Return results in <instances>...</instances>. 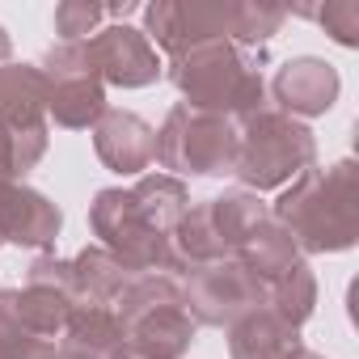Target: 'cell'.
Masks as SVG:
<instances>
[{
    "mask_svg": "<svg viewBox=\"0 0 359 359\" xmlns=\"http://www.w3.org/2000/svg\"><path fill=\"white\" fill-rule=\"evenodd\" d=\"M271 220L292 237L300 254H338L359 237V169L355 161H334L325 169H304L287 182L271 208Z\"/></svg>",
    "mask_w": 359,
    "mask_h": 359,
    "instance_id": "6da1fadb",
    "label": "cell"
},
{
    "mask_svg": "<svg viewBox=\"0 0 359 359\" xmlns=\"http://www.w3.org/2000/svg\"><path fill=\"white\" fill-rule=\"evenodd\" d=\"M262 64H266L262 51L254 55L229 39H212V43H195L187 51L169 55V81L187 97L182 106L237 123L266 106Z\"/></svg>",
    "mask_w": 359,
    "mask_h": 359,
    "instance_id": "7a4b0ae2",
    "label": "cell"
},
{
    "mask_svg": "<svg viewBox=\"0 0 359 359\" xmlns=\"http://www.w3.org/2000/svg\"><path fill=\"white\" fill-rule=\"evenodd\" d=\"M233 127H237L233 173L241 177V191H254V195L283 191L317 161V140H313L309 123H300L275 106H262V110L237 118Z\"/></svg>",
    "mask_w": 359,
    "mask_h": 359,
    "instance_id": "3957f363",
    "label": "cell"
},
{
    "mask_svg": "<svg viewBox=\"0 0 359 359\" xmlns=\"http://www.w3.org/2000/svg\"><path fill=\"white\" fill-rule=\"evenodd\" d=\"M156 161L169 177H224L237 165V127L177 102L156 131Z\"/></svg>",
    "mask_w": 359,
    "mask_h": 359,
    "instance_id": "277c9868",
    "label": "cell"
},
{
    "mask_svg": "<svg viewBox=\"0 0 359 359\" xmlns=\"http://www.w3.org/2000/svg\"><path fill=\"white\" fill-rule=\"evenodd\" d=\"M47 81V118L68 131H85L106 114V85L85 43H55L39 64Z\"/></svg>",
    "mask_w": 359,
    "mask_h": 359,
    "instance_id": "5b68a950",
    "label": "cell"
},
{
    "mask_svg": "<svg viewBox=\"0 0 359 359\" xmlns=\"http://www.w3.org/2000/svg\"><path fill=\"white\" fill-rule=\"evenodd\" d=\"M89 229H93L97 245L110 250L131 275L165 271V245H169V237L156 233L144 220V212L135 208L131 191H123V187L97 191L93 203H89Z\"/></svg>",
    "mask_w": 359,
    "mask_h": 359,
    "instance_id": "8992f818",
    "label": "cell"
},
{
    "mask_svg": "<svg viewBox=\"0 0 359 359\" xmlns=\"http://www.w3.org/2000/svg\"><path fill=\"white\" fill-rule=\"evenodd\" d=\"M182 304L195 317V325H220V330H229L241 313H250V309L262 304V283L237 258H220V262H208V266H199V271L187 275Z\"/></svg>",
    "mask_w": 359,
    "mask_h": 359,
    "instance_id": "52a82bcc",
    "label": "cell"
},
{
    "mask_svg": "<svg viewBox=\"0 0 359 359\" xmlns=\"http://www.w3.org/2000/svg\"><path fill=\"white\" fill-rule=\"evenodd\" d=\"M229 26H233V0H220V5H191V0L144 5V39L165 55H177L195 43L229 39Z\"/></svg>",
    "mask_w": 359,
    "mask_h": 359,
    "instance_id": "ba28073f",
    "label": "cell"
},
{
    "mask_svg": "<svg viewBox=\"0 0 359 359\" xmlns=\"http://www.w3.org/2000/svg\"><path fill=\"white\" fill-rule=\"evenodd\" d=\"M85 47H89V60H93L102 85L144 89V85H152L165 72L156 47L144 39V30H135L127 22H114V26L97 30L93 39H85Z\"/></svg>",
    "mask_w": 359,
    "mask_h": 359,
    "instance_id": "9c48e42d",
    "label": "cell"
},
{
    "mask_svg": "<svg viewBox=\"0 0 359 359\" xmlns=\"http://www.w3.org/2000/svg\"><path fill=\"white\" fill-rule=\"evenodd\" d=\"M338 89H342V81H338V68L334 64H325V60H317V55H296V60H287L279 72H275V81H271V93H275V110H283V114H292V118H317V114H325L334 102H338Z\"/></svg>",
    "mask_w": 359,
    "mask_h": 359,
    "instance_id": "30bf717a",
    "label": "cell"
},
{
    "mask_svg": "<svg viewBox=\"0 0 359 359\" xmlns=\"http://www.w3.org/2000/svg\"><path fill=\"white\" fill-rule=\"evenodd\" d=\"M93 148H97V156H102L106 169L140 177L156 161V131L140 114L106 106V114L93 123Z\"/></svg>",
    "mask_w": 359,
    "mask_h": 359,
    "instance_id": "8fae6325",
    "label": "cell"
},
{
    "mask_svg": "<svg viewBox=\"0 0 359 359\" xmlns=\"http://www.w3.org/2000/svg\"><path fill=\"white\" fill-rule=\"evenodd\" d=\"M123 334H127V351H135V355H148V359H182L195 346L199 325L187 313V304H165V309H152V313L127 321Z\"/></svg>",
    "mask_w": 359,
    "mask_h": 359,
    "instance_id": "7c38bea8",
    "label": "cell"
},
{
    "mask_svg": "<svg viewBox=\"0 0 359 359\" xmlns=\"http://www.w3.org/2000/svg\"><path fill=\"white\" fill-rule=\"evenodd\" d=\"M60 229H64V212L43 191H34L26 182H13L9 212H5V245H26V250L51 254Z\"/></svg>",
    "mask_w": 359,
    "mask_h": 359,
    "instance_id": "4fadbf2b",
    "label": "cell"
},
{
    "mask_svg": "<svg viewBox=\"0 0 359 359\" xmlns=\"http://www.w3.org/2000/svg\"><path fill=\"white\" fill-rule=\"evenodd\" d=\"M300 346V330L266 304L241 313L229 325V359H287Z\"/></svg>",
    "mask_w": 359,
    "mask_h": 359,
    "instance_id": "5bb4252c",
    "label": "cell"
},
{
    "mask_svg": "<svg viewBox=\"0 0 359 359\" xmlns=\"http://www.w3.org/2000/svg\"><path fill=\"white\" fill-rule=\"evenodd\" d=\"M55 346H60V359H123L127 334L114 309H72Z\"/></svg>",
    "mask_w": 359,
    "mask_h": 359,
    "instance_id": "9a60e30c",
    "label": "cell"
},
{
    "mask_svg": "<svg viewBox=\"0 0 359 359\" xmlns=\"http://www.w3.org/2000/svg\"><path fill=\"white\" fill-rule=\"evenodd\" d=\"M0 127H47V81L39 64H5L0 68Z\"/></svg>",
    "mask_w": 359,
    "mask_h": 359,
    "instance_id": "2e32d148",
    "label": "cell"
},
{
    "mask_svg": "<svg viewBox=\"0 0 359 359\" xmlns=\"http://www.w3.org/2000/svg\"><path fill=\"white\" fill-rule=\"evenodd\" d=\"M127 266L102 250V245H85L76 258H72V300L76 309H114L123 283H127Z\"/></svg>",
    "mask_w": 359,
    "mask_h": 359,
    "instance_id": "e0dca14e",
    "label": "cell"
},
{
    "mask_svg": "<svg viewBox=\"0 0 359 359\" xmlns=\"http://www.w3.org/2000/svg\"><path fill=\"white\" fill-rule=\"evenodd\" d=\"M131 199L135 208L144 212V220L169 237V229L187 216L191 208V191L182 177H169V173H140L135 177V187H131Z\"/></svg>",
    "mask_w": 359,
    "mask_h": 359,
    "instance_id": "ac0fdd59",
    "label": "cell"
},
{
    "mask_svg": "<svg viewBox=\"0 0 359 359\" xmlns=\"http://www.w3.org/2000/svg\"><path fill=\"white\" fill-rule=\"evenodd\" d=\"M233 258H237V262L258 279V283H271V279H275V275H283L292 262H300V250H296V245H292V237H287L271 216H266V220H262V224L241 241V245H237V254H233Z\"/></svg>",
    "mask_w": 359,
    "mask_h": 359,
    "instance_id": "d6986e66",
    "label": "cell"
},
{
    "mask_svg": "<svg viewBox=\"0 0 359 359\" xmlns=\"http://www.w3.org/2000/svg\"><path fill=\"white\" fill-rule=\"evenodd\" d=\"M262 304H266L271 313H279L287 325L300 330V325L313 317V309H317V279H313L309 262L300 258V262H292L283 275H275L271 283H262Z\"/></svg>",
    "mask_w": 359,
    "mask_h": 359,
    "instance_id": "ffe728a7",
    "label": "cell"
},
{
    "mask_svg": "<svg viewBox=\"0 0 359 359\" xmlns=\"http://www.w3.org/2000/svg\"><path fill=\"white\" fill-rule=\"evenodd\" d=\"M208 212H212V224H216L220 241L229 245V258H233L237 245L271 216V208H266L254 191H224L220 199H208Z\"/></svg>",
    "mask_w": 359,
    "mask_h": 359,
    "instance_id": "44dd1931",
    "label": "cell"
},
{
    "mask_svg": "<svg viewBox=\"0 0 359 359\" xmlns=\"http://www.w3.org/2000/svg\"><path fill=\"white\" fill-rule=\"evenodd\" d=\"M72 309H76V300H72V292H64V287H43V283L18 287V313H22V321H26L39 338H51V342H55L60 330L68 325Z\"/></svg>",
    "mask_w": 359,
    "mask_h": 359,
    "instance_id": "7402d4cb",
    "label": "cell"
},
{
    "mask_svg": "<svg viewBox=\"0 0 359 359\" xmlns=\"http://www.w3.org/2000/svg\"><path fill=\"white\" fill-rule=\"evenodd\" d=\"M0 359H60L51 338H39L18 313V287L0 292Z\"/></svg>",
    "mask_w": 359,
    "mask_h": 359,
    "instance_id": "603a6c76",
    "label": "cell"
},
{
    "mask_svg": "<svg viewBox=\"0 0 359 359\" xmlns=\"http://www.w3.org/2000/svg\"><path fill=\"white\" fill-rule=\"evenodd\" d=\"M304 18H317L321 30L338 47H359V0H325L317 9H296Z\"/></svg>",
    "mask_w": 359,
    "mask_h": 359,
    "instance_id": "cb8c5ba5",
    "label": "cell"
},
{
    "mask_svg": "<svg viewBox=\"0 0 359 359\" xmlns=\"http://www.w3.org/2000/svg\"><path fill=\"white\" fill-rule=\"evenodd\" d=\"M106 9L102 5H89V0H64V5L55 9V34L60 43H85L97 34Z\"/></svg>",
    "mask_w": 359,
    "mask_h": 359,
    "instance_id": "d4e9b609",
    "label": "cell"
},
{
    "mask_svg": "<svg viewBox=\"0 0 359 359\" xmlns=\"http://www.w3.org/2000/svg\"><path fill=\"white\" fill-rule=\"evenodd\" d=\"M9 195H13V182L0 177V245H5V212H9Z\"/></svg>",
    "mask_w": 359,
    "mask_h": 359,
    "instance_id": "484cf974",
    "label": "cell"
},
{
    "mask_svg": "<svg viewBox=\"0 0 359 359\" xmlns=\"http://www.w3.org/2000/svg\"><path fill=\"white\" fill-rule=\"evenodd\" d=\"M131 13H135V5H131V0H123V5H110V9H106V18H114V22H127Z\"/></svg>",
    "mask_w": 359,
    "mask_h": 359,
    "instance_id": "4316f807",
    "label": "cell"
},
{
    "mask_svg": "<svg viewBox=\"0 0 359 359\" xmlns=\"http://www.w3.org/2000/svg\"><path fill=\"white\" fill-rule=\"evenodd\" d=\"M9 55H13V39H9V30L0 26V68L9 64Z\"/></svg>",
    "mask_w": 359,
    "mask_h": 359,
    "instance_id": "83f0119b",
    "label": "cell"
},
{
    "mask_svg": "<svg viewBox=\"0 0 359 359\" xmlns=\"http://www.w3.org/2000/svg\"><path fill=\"white\" fill-rule=\"evenodd\" d=\"M287 359H325V355H317V351H309V346H296Z\"/></svg>",
    "mask_w": 359,
    "mask_h": 359,
    "instance_id": "f1b7e54d",
    "label": "cell"
},
{
    "mask_svg": "<svg viewBox=\"0 0 359 359\" xmlns=\"http://www.w3.org/2000/svg\"><path fill=\"white\" fill-rule=\"evenodd\" d=\"M123 359H148V355H135V351H123Z\"/></svg>",
    "mask_w": 359,
    "mask_h": 359,
    "instance_id": "f546056e",
    "label": "cell"
}]
</instances>
